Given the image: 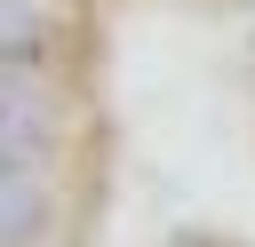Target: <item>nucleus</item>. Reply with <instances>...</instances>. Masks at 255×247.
<instances>
[{"label": "nucleus", "instance_id": "1", "mask_svg": "<svg viewBox=\"0 0 255 247\" xmlns=\"http://www.w3.org/2000/svg\"><path fill=\"white\" fill-rule=\"evenodd\" d=\"M64 143H72V104H64V88H56V80H0V159L56 175Z\"/></svg>", "mask_w": 255, "mask_h": 247}, {"label": "nucleus", "instance_id": "2", "mask_svg": "<svg viewBox=\"0 0 255 247\" xmlns=\"http://www.w3.org/2000/svg\"><path fill=\"white\" fill-rule=\"evenodd\" d=\"M175 247H215V239H175Z\"/></svg>", "mask_w": 255, "mask_h": 247}]
</instances>
